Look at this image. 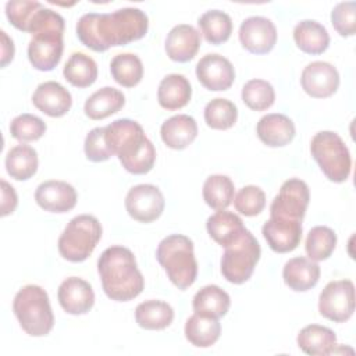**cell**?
Segmentation results:
<instances>
[{
    "label": "cell",
    "instance_id": "1",
    "mask_svg": "<svg viewBox=\"0 0 356 356\" xmlns=\"http://www.w3.org/2000/svg\"><path fill=\"white\" fill-rule=\"evenodd\" d=\"M149 29L145 11L125 7L113 13H88L76 22V36L88 49L102 53L142 39Z\"/></svg>",
    "mask_w": 356,
    "mask_h": 356
},
{
    "label": "cell",
    "instance_id": "2",
    "mask_svg": "<svg viewBox=\"0 0 356 356\" xmlns=\"http://www.w3.org/2000/svg\"><path fill=\"white\" fill-rule=\"evenodd\" d=\"M106 143L121 165L134 175L147 174L156 163V149L145 135L142 125L120 118L104 127Z\"/></svg>",
    "mask_w": 356,
    "mask_h": 356
},
{
    "label": "cell",
    "instance_id": "3",
    "mask_svg": "<svg viewBox=\"0 0 356 356\" xmlns=\"http://www.w3.org/2000/svg\"><path fill=\"white\" fill-rule=\"evenodd\" d=\"M97 273L104 293L115 302H129L145 288L135 256L125 246L114 245L103 250L97 260Z\"/></svg>",
    "mask_w": 356,
    "mask_h": 356
},
{
    "label": "cell",
    "instance_id": "4",
    "mask_svg": "<svg viewBox=\"0 0 356 356\" xmlns=\"http://www.w3.org/2000/svg\"><path fill=\"white\" fill-rule=\"evenodd\" d=\"M64 18L44 6L36 13L29 32L32 39L28 44V58L39 71L54 70L64 50Z\"/></svg>",
    "mask_w": 356,
    "mask_h": 356
},
{
    "label": "cell",
    "instance_id": "5",
    "mask_svg": "<svg viewBox=\"0 0 356 356\" xmlns=\"http://www.w3.org/2000/svg\"><path fill=\"white\" fill-rule=\"evenodd\" d=\"M156 259L178 289L185 291L196 281L197 261L193 242L188 236L172 234L161 239L156 249Z\"/></svg>",
    "mask_w": 356,
    "mask_h": 356
},
{
    "label": "cell",
    "instance_id": "6",
    "mask_svg": "<svg viewBox=\"0 0 356 356\" xmlns=\"http://www.w3.org/2000/svg\"><path fill=\"white\" fill-rule=\"evenodd\" d=\"M13 312L21 328L31 337H44L54 327L49 295L39 285L22 286L14 296Z\"/></svg>",
    "mask_w": 356,
    "mask_h": 356
},
{
    "label": "cell",
    "instance_id": "7",
    "mask_svg": "<svg viewBox=\"0 0 356 356\" xmlns=\"http://www.w3.org/2000/svg\"><path fill=\"white\" fill-rule=\"evenodd\" d=\"M102 232V224L95 216L79 214L61 232L57 242L58 252L68 261H85L97 246Z\"/></svg>",
    "mask_w": 356,
    "mask_h": 356
},
{
    "label": "cell",
    "instance_id": "8",
    "mask_svg": "<svg viewBox=\"0 0 356 356\" xmlns=\"http://www.w3.org/2000/svg\"><path fill=\"white\" fill-rule=\"evenodd\" d=\"M312 157L332 182H345L352 170V157L342 138L332 131L317 132L310 142Z\"/></svg>",
    "mask_w": 356,
    "mask_h": 356
},
{
    "label": "cell",
    "instance_id": "9",
    "mask_svg": "<svg viewBox=\"0 0 356 356\" xmlns=\"http://www.w3.org/2000/svg\"><path fill=\"white\" fill-rule=\"evenodd\" d=\"M260 245L253 234L246 229L241 238L228 245L221 256V274L222 277L235 285L246 282L260 259Z\"/></svg>",
    "mask_w": 356,
    "mask_h": 356
},
{
    "label": "cell",
    "instance_id": "10",
    "mask_svg": "<svg viewBox=\"0 0 356 356\" xmlns=\"http://www.w3.org/2000/svg\"><path fill=\"white\" fill-rule=\"evenodd\" d=\"M318 312L334 323L348 321L355 312V285L350 280L328 282L318 296Z\"/></svg>",
    "mask_w": 356,
    "mask_h": 356
},
{
    "label": "cell",
    "instance_id": "11",
    "mask_svg": "<svg viewBox=\"0 0 356 356\" xmlns=\"http://www.w3.org/2000/svg\"><path fill=\"white\" fill-rule=\"evenodd\" d=\"M310 200L309 186L299 178L286 179L270 206V217L302 221Z\"/></svg>",
    "mask_w": 356,
    "mask_h": 356
},
{
    "label": "cell",
    "instance_id": "12",
    "mask_svg": "<svg viewBox=\"0 0 356 356\" xmlns=\"http://www.w3.org/2000/svg\"><path fill=\"white\" fill-rule=\"evenodd\" d=\"M165 200L161 191L152 184L132 186L125 196V209L139 222L156 221L164 211Z\"/></svg>",
    "mask_w": 356,
    "mask_h": 356
},
{
    "label": "cell",
    "instance_id": "13",
    "mask_svg": "<svg viewBox=\"0 0 356 356\" xmlns=\"http://www.w3.org/2000/svg\"><path fill=\"white\" fill-rule=\"evenodd\" d=\"M239 42L253 54H267L277 43V28L266 17H249L239 26Z\"/></svg>",
    "mask_w": 356,
    "mask_h": 356
},
{
    "label": "cell",
    "instance_id": "14",
    "mask_svg": "<svg viewBox=\"0 0 356 356\" xmlns=\"http://www.w3.org/2000/svg\"><path fill=\"white\" fill-rule=\"evenodd\" d=\"M196 76L207 90L220 92L231 88L235 79V70L228 58L210 53L197 61Z\"/></svg>",
    "mask_w": 356,
    "mask_h": 356
},
{
    "label": "cell",
    "instance_id": "15",
    "mask_svg": "<svg viewBox=\"0 0 356 356\" xmlns=\"http://www.w3.org/2000/svg\"><path fill=\"white\" fill-rule=\"evenodd\" d=\"M302 89L314 99L332 96L339 86L337 68L327 61H313L307 64L300 76Z\"/></svg>",
    "mask_w": 356,
    "mask_h": 356
},
{
    "label": "cell",
    "instance_id": "16",
    "mask_svg": "<svg viewBox=\"0 0 356 356\" xmlns=\"http://www.w3.org/2000/svg\"><path fill=\"white\" fill-rule=\"evenodd\" d=\"M76 191L75 188L65 182L50 179L42 182L35 192V200L39 207L50 213H67L72 210L76 204Z\"/></svg>",
    "mask_w": 356,
    "mask_h": 356
},
{
    "label": "cell",
    "instance_id": "17",
    "mask_svg": "<svg viewBox=\"0 0 356 356\" xmlns=\"http://www.w3.org/2000/svg\"><path fill=\"white\" fill-rule=\"evenodd\" d=\"M261 234L275 253H288L298 248L302 239V221L284 220L270 217L263 228Z\"/></svg>",
    "mask_w": 356,
    "mask_h": 356
},
{
    "label": "cell",
    "instance_id": "18",
    "mask_svg": "<svg viewBox=\"0 0 356 356\" xmlns=\"http://www.w3.org/2000/svg\"><path fill=\"white\" fill-rule=\"evenodd\" d=\"M57 299L63 310L68 314H86L95 305L92 285L78 277L65 278L57 291Z\"/></svg>",
    "mask_w": 356,
    "mask_h": 356
},
{
    "label": "cell",
    "instance_id": "19",
    "mask_svg": "<svg viewBox=\"0 0 356 356\" xmlns=\"http://www.w3.org/2000/svg\"><path fill=\"white\" fill-rule=\"evenodd\" d=\"M33 106L49 117H63L65 115L71 106V93L56 81H46L38 85L32 95Z\"/></svg>",
    "mask_w": 356,
    "mask_h": 356
},
{
    "label": "cell",
    "instance_id": "20",
    "mask_svg": "<svg viewBox=\"0 0 356 356\" xmlns=\"http://www.w3.org/2000/svg\"><path fill=\"white\" fill-rule=\"evenodd\" d=\"M200 33L189 24L175 25L165 38V53L177 63L191 61L199 51Z\"/></svg>",
    "mask_w": 356,
    "mask_h": 356
},
{
    "label": "cell",
    "instance_id": "21",
    "mask_svg": "<svg viewBox=\"0 0 356 356\" xmlns=\"http://www.w3.org/2000/svg\"><path fill=\"white\" fill-rule=\"evenodd\" d=\"M256 134L264 145L270 147H282L292 142L296 129L293 121L285 114L270 113L259 120Z\"/></svg>",
    "mask_w": 356,
    "mask_h": 356
},
{
    "label": "cell",
    "instance_id": "22",
    "mask_svg": "<svg viewBox=\"0 0 356 356\" xmlns=\"http://www.w3.org/2000/svg\"><path fill=\"white\" fill-rule=\"evenodd\" d=\"M286 286L295 292H306L314 288L320 280V266L307 257L289 259L282 270Z\"/></svg>",
    "mask_w": 356,
    "mask_h": 356
},
{
    "label": "cell",
    "instance_id": "23",
    "mask_svg": "<svg viewBox=\"0 0 356 356\" xmlns=\"http://www.w3.org/2000/svg\"><path fill=\"white\" fill-rule=\"evenodd\" d=\"M160 136L167 147L174 150H184L197 136V124L193 117L188 114L172 115L165 120L160 128Z\"/></svg>",
    "mask_w": 356,
    "mask_h": 356
},
{
    "label": "cell",
    "instance_id": "24",
    "mask_svg": "<svg viewBox=\"0 0 356 356\" xmlns=\"http://www.w3.org/2000/svg\"><path fill=\"white\" fill-rule=\"evenodd\" d=\"M206 228L210 238L222 248L236 242L246 231L242 218L227 210H217L210 216L206 221Z\"/></svg>",
    "mask_w": 356,
    "mask_h": 356
},
{
    "label": "cell",
    "instance_id": "25",
    "mask_svg": "<svg viewBox=\"0 0 356 356\" xmlns=\"http://www.w3.org/2000/svg\"><path fill=\"white\" fill-rule=\"evenodd\" d=\"M191 97V83L181 74H168L159 83L157 100L159 104L165 110H179L189 103Z\"/></svg>",
    "mask_w": 356,
    "mask_h": 356
},
{
    "label": "cell",
    "instance_id": "26",
    "mask_svg": "<svg viewBox=\"0 0 356 356\" xmlns=\"http://www.w3.org/2000/svg\"><path fill=\"white\" fill-rule=\"evenodd\" d=\"M296 342L298 346L310 356H325L335 352L337 335L328 327L310 324L299 331Z\"/></svg>",
    "mask_w": 356,
    "mask_h": 356
},
{
    "label": "cell",
    "instance_id": "27",
    "mask_svg": "<svg viewBox=\"0 0 356 356\" xmlns=\"http://www.w3.org/2000/svg\"><path fill=\"white\" fill-rule=\"evenodd\" d=\"M293 40L298 49L307 54H321L330 46V35L324 25L313 19H303L293 28Z\"/></svg>",
    "mask_w": 356,
    "mask_h": 356
},
{
    "label": "cell",
    "instance_id": "28",
    "mask_svg": "<svg viewBox=\"0 0 356 356\" xmlns=\"http://www.w3.org/2000/svg\"><path fill=\"white\" fill-rule=\"evenodd\" d=\"M125 104V96L113 86H104L90 95L83 106L85 114L90 120H104L118 113Z\"/></svg>",
    "mask_w": 356,
    "mask_h": 356
},
{
    "label": "cell",
    "instance_id": "29",
    "mask_svg": "<svg viewBox=\"0 0 356 356\" xmlns=\"http://www.w3.org/2000/svg\"><path fill=\"white\" fill-rule=\"evenodd\" d=\"M231 306L229 295L218 285H206L196 292L192 300V307L196 314L221 318Z\"/></svg>",
    "mask_w": 356,
    "mask_h": 356
},
{
    "label": "cell",
    "instance_id": "30",
    "mask_svg": "<svg viewBox=\"0 0 356 356\" xmlns=\"http://www.w3.org/2000/svg\"><path fill=\"white\" fill-rule=\"evenodd\" d=\"M172 320L174 309L163 300H145L135 309V321L143 330H164L172 323Z\"/></svg>",
    "mask_w": 356,
    "mask_h": 356
},
{
    "label": "cell",
    "instance_id": "31",
    "mask_svg": "<svg viewBox=\"0 0 356 356\" xmlns=\"http://www.w3.org/2000/svg\"><path fill=\"white\" fill-rule=\"evenodd\" d=\"M221 335L218 318L200 314L191 316L185 323V338L196 348H209L214 345Z\"/></svg>",
    "mask_w": 356,
    "mask_h": 356
},
{
    "label": "cell",
    "instance_id": "32",
    "mask_svg": "<svg viewBox=\"0 0 356 356\" xmlns=\"http://www.w3.org/2000/svg\"><path fill=\"white\" fill-rule=\"evenodd\" d=\"M38 153L28 145H17L7 152L6 170L8 175L17 181L32 178L38 171Z\"/></svg>",
    "mask_w": 356,
    "mask_h": 356
},
{
    "label": "cell",
    "instance_id": "33",
    "mask_svg": "<svg viewBox=\"0 0 356 356\" xmlns=\"http://www.w3.org/2000/svg\"><path fill=\"white\" fill-rule=\"evenodd\" d=\"M63 74L72 86L88 88L97 79V64L90 56L76 51L67 60Z\"/></svg>",
    "mask_w": 356,
    "mask_h": 356
},
{
    "label": "cell",
    "instance_id": "34",
    "mask_svg": "<svg viewBox=\"0 0 356 356\" xmlns=\"http://www.w3.org/2000/svg\"><path fill=\"white\" fill-rule=\"evenodd\" d=\"M197 24L206 42L214 46L225 43L232 33L231 17L220 10L206 11L200 15Z\"/></svg>",
    "mask_w": 356,
    "mask_h": 356
},
{
    "label": "cell",
    "instance_id": "35",
    "mask_svg": "<svg viewBox=\"0 0 356 356\" xmlns=\"http://www.w3.org/2000/svg\"><path fill=\"white\" fill-rule=\"evenodd\" d=\"M110 72L114 81L124 88L136 86L143 78V64L134 53H121L113 57Z\"/></svg>",
    "mask_w": 356,
    "mask_h": 356
},
{
    "label": "cell",
    "instance_id": "36",
    "mask_svg": "<svg viewBox=\"0 0 356 356\" xmlns=\"http://www.w3.org/2000/svg\"><path fill=\"white\" fill-rule=\"evenodd\" d=\"M235 186L228 175L214 174L203 184V199L214 210H225L234 200Z\"/></svg>",
    "mask_w": 356,
    "mask_h": 356
},
{
    "label": "cell",
    "instance_id": "37",
    "mask_svg": "<svg viewBox=\"0 0 356 356\" xmlns=\"http://www.w3.org/2000/svg\"><path fill=\"white\" fill-rule=\"evenodd\" d=\"M337 246V234L325 225L313 227L306 238V254L313 261L327 260Z\"/></svg>",
    "mask_w": 356,
    "mask_h": 356
},
{
    "label": "cell",
    "instance_id": "38",
    "mask_svg": "<svg viewBox=\"0 0 356 356\" xmlns=\"http://www.w3.org/2000/svg\"><path fill=\"white\" fill-rule=\"evenodd\" d=\"M238 120L236 106L222 97H216L210 100L204 107V121L213 129L225 131L234 127Z\"/></svg>",
    "mask_w": 356,
    "mask_h": 356
},
{
    "label": "cell",
    "instance_id": "39",
    "mask_svg": "<svg viewBox=\"0 0 356 356\" xmlns=\"http://www.w3.org/2000/svg\"><path fill=\"white\" fill-rule=\"evenodd\" d=\"M242 102L254 111H264L275 102V92L264 79H250L242 88Z\"/></svg>",
    "mask_w": 356,
    "mask_h": 356
},
{
    "label": "cell",
    "instance_id": "40",
    "mask_svg": "<svg viewBox=\"0 0 356 356\" xmlns=\"http://www.w3.org/2000/svg\"><path fill=\"white\" fill-rule=\"evenodd\" d=\"M47 129L46 122L33 114H19L10 124V134L19 142H35L40 139Z\"/></svg>",
    "mask_w": 356,
    "mask_h": 356
},
{
    "label": "cell",
    "instance_id": "41",
    "mask_svg": "<svg viewBox=\"0 0 356 356\" xmlns=\"http://www.w3.org/2000/svg\"><path fill=\"white\" fill-rule=\"evenodd\" d=\"M42 7H43V4L39 1L13 0V1L6 3V15L14 28L28 33L36 13Z\"/></svg>",
    "mask_w": 356,
    "mask_h": 356
},
{
    "label": "cell",
    "instance_id": "42",
    "mask_svg": "<svg viewBox=\"0 0 356 356\" xmlns=\"http://www.w3.org/2000/svg\"><path fill=\"white\" fill-rule=\"evenodd\" d=\"M234 206L246 217L257 216L266 206V193L256 185H246L234 197Z\"/></svg>",
    "mask_w": 356,
    "mask_h": 356
},
{
    "label": "cell",
    "instance_id": "43",
    "mask_svg": "<svg viewBox=\"0 0 356 356\" xmlns=\"http://www.w3.org/2000/svg\"><path fill=\"white\" fill-rule=\"evenodd\" d=\"M331 24L341 36H353L356 32V3H338L331 11Z\"/></svg>",
    "mask_w": 356,
    "mask_h": 356
},
{
    "label": "cell",
    "instance_id": "44",
    "mask_svg": "<svg viewBox=\"0 0 356 356\" xmlns=\"http://www.w3.org/2000/svg\"><path fill=\"white\" fill-rule=\"evenodd\" d=\"M83 150H85L86 159L93 163L106 161L110 157H113V153L110 152L106 143L104 127H96L92 131H89V134L85 138Z\"/></svg>",
    "mask_w": 356,
    "mask_h": 356
},
{
    "label": "cell",
    "instance_id": "45",
    "mask_svg": "<svg viewBox=\"0 0 356 356\" xmlns=\"http://www.w3.org/2000/svg\"><path fill=\"white\" fill-rule=\"evenodd\" d=\"M18 204V196L14 191V188L4 179H1V209L0 214L1 217H6L11 214Z\"/></svg>",
    "mask_w": 356,
    "mask_h": 356
},
{
    "label": "cell",
    "instance_id": "46",
    "mask_svg": "<svg viewBox=\"0 0 356 356\" xmlns=\"http://www.w3.org/2000/svg\"><path fill=\"white\" fill-rule=\"evenodd\" d=\"M0 36H1V68H4L8 63L13 61L14 58V42L11 38H8V35L4 31H0Z\"/></svg>",
    "mask_w": 356,
    "mask_h": 356
}]
</instances>
